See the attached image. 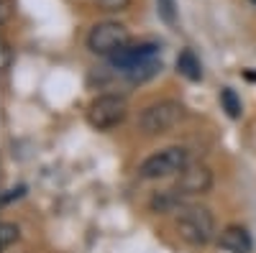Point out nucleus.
Returning <instances> with one entry per match:
<instances>
[{
    "label": "nucleus",
    "mask_w": 256,
    "mask_h": 253,
    "mask_svg": "<svg viewBox=\"0 0 256 253\" xmlns=\"http://www.w3.org/2000/svg\"><path fill=\"white\" fill-rule=\"evenodd\" d=\"M174 228H177V236L184 243L205 246V243L212 241V236H216V218H212V213L202 205H184L177 213Z\"/></svg>",
    "instance_id": "nucleus-1"
},
{
    "label": "nucleus",
    "mask_w": 256,
    "mask_h": 253,
    "mask_svg": "<svg viewBox=\"0 0 256 253\" xmlns=\"http://www.w3.org/2000/svg\"><path fill=\"white\" fill-rule=\"evenodd\" d=\"M184 118V105L177 102V100H162V102H154L141 113L138 118V128L146 133V136H159V133H166L172 131L174 125H180Z\"/></svg>",
    "instance_id": "nucleus-2"
},
{
    "label": "nucleus",
    "mask_w": 256,
    "mask_h": 253,
    "mask_svg": "<svg viewBox=\"0 0 256 253\" xmlns=\"http://www.w3.org/2000/svg\"><path fill=\"white\" fill-rule=\"evenodd\" d=\"M128 115V102L120 95H100L88 108V123L95 131H110L120 125Z\"/></svg>",
    "instance_id": "nucleus-3"
},
{
    "label": "nucleus",
    "mask_w": 256,
    "mask_h": 253,
    "mask_svg": "<svg viewBox=\"0 0 256 253\" xmlns=\"http://www.w3.org/2000/svg\"><path fill=\"white\" fill-rule=\"evenodd\" d=\"M190 164V154L187 149H182V146H169V149L148 156L138 174L144 179H164V177H174V174H182V169Z\"/></svg>",
    "instance_id": "nucleus-4"
},
{
    "label": "nucleus",
    "mask_w": 256,
    "mask_h": 253,
    "mask_svg": "<svg viewBox=\"0 0 256 253\" xmlns=\"http://www.w3.org/2000/svg\"><path fill=\"white\" fill-rule=\"evenodd\" d=\"M128 44H131V36H128L126 26L113 23V20L92 26V31L88 33V49L100 56H116Z\"/></svg>",
    "instance_id": "nucleus-5"
},
{
    "label": "nucleus",
    "mask_w": 256,
    "mask_h": 253,
    "mask_svg": "<svg viewBox=\"0 0 256 253\" xmlns=\"http://www.w3.org/2000/svg\"><path fill=\"white\" fill-rule=\"evenodd\" d=\"M210 187H212V172L205 164H192V161L182 169V174H177V184H174V189L182 192L184 197L187 195H205Z\"/></svg>",
    "instance_id": "nucleus-6"
},
{
    "label": "nucleus",
    "mask_w": 256,
    "mask_h": 253,
    "mask_svg": "<svg viewBox=\"0 0 256 253\" xmlns=\"http://www.w3.org/2000/svg\"><path fill=\"white\" fill-rule=\"evenodd\" d=\"M156 54H159V44L144 41V44H128V46H123V49H120L116 56H110V59H113V67H116V69L128 72L131 67L141 64V61L154 59Z\"/></svg>",
    "instance_id": "nucleus-7"
},
{
    "label": "nucleus",
    "mask_w": 256,
    "mask_h": 253,
    "mask_svg": "<svg viewBox=\"0 0 256 253\" xmlns=\"http://www.w3.org/2000/svg\"><path fill=\"white\" fill-rule=\"evenodd\" d=\"M218 246L228 253H251V236L241 225H228L218 238Z\"/></svg>",
    "instance_id": "nucleus-8"
},
{
    "label": "nucleus",
    "mask_w": 256,
    "mask_h": 253,
    "mask_svg": "<svg viewBox=\"0 0 256 253\" xmlns=\"http://www.w3.org/2000/svg\"><path fill=\"white\" fill-rule=\"evenodd\" d=\"M182 207H184V195L177 192L174 187L172 189H164V192H159V195L152 197V210H154V213H162V215L180 213Z\"/></svg>",
    "instance_id": "nucleus-9"
},
{
    "label": "nucleus",
    "mask_w": 256,
    "mask_h": 253,
    "mask_svg": "<svg viewBox=\"0 0 256 253\" xmlns=\"http://www.w3.org/2000/svg\"><path fill=\"white\" fill-rule=\"evenodd\" d=\"M177 72L182 77H187L190 82H200L202 79V64H200V59L195 56V51H192V49H184L177 56Z\"/></svg>",
    "instance_id": "nucleus-10"
},
{
    "label": "nucleus",
    "mask_w": 256,
    "mask_h": 253,
    "mask_svg": "<svg viewBox=\"0 0 256 253\" xmlns=\"http://www.w3.org/2000/svg\"><path fill=\"white\" fill-rule=\"evenodd\" d=\"M159 69H162V59L159 56H154V59H146V61H141V64H136V67H131L128 72H123L131 82H146V79H152V77H156L159 74Z\"/></svg>",
    "instance_id": "nucleus-11"
},
{
    "label": "nucleus",
    "mask_w": 256,
    "mask_h": 253,
    "mask_svg": "<svg viewBox=\"0 0 256 253\" xmlns=\"http://www.w3.org/2000/svg\"><path fill=\"white\" fill-rule=\"evenodd\" d=\"M220 105H223V110L236 120V118H241V113H244V108H241V97L233 92L230 87H223L220 90Z\"/></svg>",
    "instance_id": "nucleus-12"
},
{
    "label": "nucleus",
    "mask_w": 256,
    "mask_h": 253,
    "mask_svg": "<svg viewBox=\"0 0 256 253\" xmlns=\"http://www.w3.org/2000/svg\"><path fill=\"white\" fill-rule=\"evenodd\" d=\"M20 238V228L16 223H0V251L16 246Z\"/></svg>",
    "instance_id": "nucleus-13"
},
{
    "label": "nucleus",
    "mask_w": 256,
    "mask_h": 253,
    "mask_svg": "<svg viewBox=\"0 0 256 253\" xmlns=\"http://www.w3.org/2000/svg\"><path fill=\"white\" fill-rule=\"evenodd\" d=\"M156 5H159V15L166 20L169 26H174L177 23V10H174V0H156Z\"/></svg>",
    "instance_id": "nucleus-14"
},
{
    "label": "nucleus",
    "mask_w": 256,
    "mask_h": 253,
    "mask_svg": "<svg viewBox=\"0 0 256 253\" xmlns=\"http://www.w3.org/2000/svg\"><path fill=\"white\" fill-rule=\"evenodd\" d=\"M95 3L102 8V10H126L128 5H131V0H95Z\"/></svg>",
    "instance_id": "nucleus-15"
},
{
    "label": "nucleus",
    "mask_w": 256,
    "mask_h": 253,
    "mask_svg": "<svg viewBox=\"0 0 256 253\" xmlns=\"http://www.w3.org/2000/svg\"><path fill=\"white\" fill-rule=\"evenodd\" d=\"M0 61H3V72L10 67V51H8V46H3V51H0Z\"/></svg>",
    "instance_id": "nucleus-16"
},
{
    "label": "nucleus",
    "mask_w": 256,
    "mask_h": 253,
    "mask_svg": "<svg viewBox=\"0 0 256 253\" xmlns=\"http://www.w3.org/2000/svg\"><path fill=\"white\" fill-rule=\"evenodd\" d=\"M248 3H251V5H256V0H248Z\"/></svg>",
    "instance_id": "nucleus-17"
}]
</instances>
